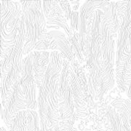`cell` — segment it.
<instances>
[{"instance_id":"cell-10","label":"cell","mask_w":131,"mask_h":131,"mask_svg":"<svg viewBox=\"0 0 131 131\" xmlns=\"http://www.w3.org/2000/svg\"><path fill=\"white\" fill-rule=\"evenodd\" d=\"M9 131H28L26 110H22L19 112L15 118Z\"/></svg>"},{"instance_id":"cell-12","label":"cell","mask_w":131,"mask_h":131,"mask_svg":"<svg viewBox=\"0 0 131 131\" xmlns=\"http://www.w3.org/2000/svg\"><path fill=\"white\" fill-rule=\"evenodd\" d=\"M26 111L28 131H40L39 114L35 110L26 109Z\"/></svg>"},{"instance_id":"cell-1","label":"cell","mask_w":131,"mask_h":131,"mask_svg":"<svg viewBox=\"0 0 131 131\" xmlns=\"http://www.w3.org/2000/svg\"><path fill=\"white\" fill-rule=\"evenodd\" d=\"M23 14L26 28V42L23 50L24 56H27L34 50V46L42 31L47 29V23L43 10L38 9L34 5V1L32 2V5L28 11Z\"/></svg>"},{"instance_id":"cell-15","label":"cell","mask_w":131,"mask_h":131,"mask_svg":"<svg viewBox=\"0 0 131 131\" xmlns=\"http://www.w3.org/2000/svg\"><path fill=\"white\" fill-rule=\"evenodd\" d=\"M77 11H73L71 15V32L79 33L80 30V17Z\"/></svg>"},{"instance_id":"cell-7","label":"cell","mask_w":131,"mask_h":131,"mask_svg":"<svg viewBox=\"0 0 131 131\" xmlns=\"http://www.w3.org/2000/svg\"><path fill=\"white\" fill-rule=\"evenodd\" d=\"M63 66V58L59 51L54 50L50 52V63L47 66V71L45 75V78L50 80L54 75L61 73Z\"/></svg>"},{"instance_id":"cell-5","label":"cell","mask_w":131,"mask_h":131,"mask_svg":"<svg viewBox=\"0 0 131 131\" xmlns=\"http://www.w3.org/2000/svg\"><path fill=\"white\" fill-rule=\"evenodd\" d=\"M122 120L127 131H131V101L130 99L117 98L111 103Z\"/></svg>"},{"instance_id":"cell-20","label":"cell","mask_w":131,"mask_h":131,"mask_svg":"<svg viewBox=\"0 0 131 131\" xmlns=\"http://www.w3.org/2000/svg\"><path fill=\"white\" fill-rule=\"evenodd\" d=\"M1 131H7V130L5 129L4 127L2 126V127H1Z\"/></svg>"},{"instance_id":"cell-21","label":"cell","mask_w":131,"mask_h":131,"mask_svg":"<svg viewBox=\"0 0 131 131\" xmlns=\"http://www.w3.org/2000/svg\"><path fill=\"white\" fill-rule=\"evenodd\" d=\"M74 131H79V130H78V129H77V127H74Z\"/></svg>"},{"instance_id":"cell-4","label":"cell","mask_w":131,"mask_h":131,"mask_svg":"<svg viewBox=\"0 0 131 131\" xmlns=\"http://www.w3.org/2000/svg\"><path fill=\"white\" fill-rule=\"evenodd\" d=\"M46 34L48 39H52L56 42L62 58L68 59L71 62L76 58L71 48L70 42L69 41L66 34L61 32L59 30H52L47 31Z\"/></svg>"},{"instance_id":"cell-16","label":"cell","mask_w":131,"mask_h":131,"mask_svg":"<svg viewBox=\"0 0 131 131\" xmlns=\"http://www.w3.org/2000/svg\"><path fill=\"white\" fill-rule=\"evenodd\" d=\"M58 4L60 5L61 9L63 10V12L65 14L66 18L67 19V20H70L72 10H71V8L70 7L69 1H67V0H58Z\"/></svg>"},{"instance_id":"cell-8","label":"cell","mask_w":131,"mask_h":131,"mask_svg":"<svg viewBox=\"0 0 131 131\" xmlns=\"http://www.w3.org/2000/svg\"><path fill=\"white\" fill-rule=\"evenodd\" d=\"M60 93L58 97V103L63 101L62 95L70 87V61L68 59L63 58V66L60 75Z\"/></svg>"},{"instance_id":"cell-13","label":"cell","mask_w":131,"mask_h":131,"mask_svg":"<svg viewBox=\"0 0 131 131\" xmlns=\"http://www.w3.org/2000/svg\"><path fill=\"white\" fill-rule=\"evenodd\" d=\"M88 116H89V112H88L87 104H84V105L75 104L74 117L76 120H78V119L84 120L88 117Z\"/></svg>"},{"instance_id":"cell-11","label":"cell","mask_w":131,"mask_h":131,"mask_svg":"<svg viewBox=\"0 0 131 131\" xmlns=\"http://www.w3.org/2000/svg\"><path fill=\"white\" fill-rule=\"evenodd\" d=\"M70 43L75 56L78 59L80 63L82 64L85 61V58L82 54V48L80 46L79 33L72 32V37L71 39Z\"/></svg>"},{"instance_id":"cell-18","label":"cell","mask_w":131,"mask_h":131,"mask_svg":"<svg viewBox=\"0 0 131 131\" xmlns=\"http://www.w3.org/2000/svg\"><path fill=\"white\" fill-rule=\"evenodd\" d=\"M42 8H43V13L45 16V18L47 19L49 17V15L51 11L52 0L42 1Z\"/></svg>"},{"instance_id":"cell-9","label":"cell","mask_w":131,"mask_h":131,"mask_svg":"<svg viewBox=\"0 0 131 131\" xmlns=\"http://www.w3.org/2000/svg\"><path fill=\"white\" fill-rule=\"evenodd\" d=\"M34 53L33 52L27 55L24 58L22 61L21 66V72H20V84H22L25 81L34 78Z\"/></svg>"},{"instance_id":"cell-17","label":"cell","mask_w":131,"mask_h":131,"mask_svg":"<svg viewBox=\"0 0 131 131\" xmlns=\"http://www.w3.org/2000/svg\"><path fill=\"white\" fill-rule=\"evenodd\" d=\"M76 121L74 119H63L59 124L60 131H74V124Z\"/></svg>"},{"instance_id":"cell-6","label":"cell","mask_w":131,"mask_h":131,"mask_svg":"<svg viewBox=\"0 0 131 131\" xmlns=\"http://www.w3.org/2000/svg\"><path fill=\"white\" fill-rule=\"evenodd\" d=\"M23 90L26 100L27 109L35 110L38 108L37 100V84L35 83L34 78H31L25 81L20 84Z\"/></svg>"},{"instance_id":"cell-3","label":"cell","mask_w":131,"mask_h":131,"mask_svg":"<svg viewBox=\"0 0 131 131\" xmlns=\"http://www.w3.org/2000/svg\"><path fill=\"white\" fill-rule=\"evenodd\" d=\"M23 14L21 5L18 1H1V26L5 28V32L9 34L20 22Z\"/></svg>"},{"instance_id":"cell-2","label":"cell","mask_w":131,"mask_h":131,"mask_svg":"<svg viewBox=\"0 0 131 131\" xmlns=\"http://www.w3.org/2000/svg\"><path fill=\"white\" fill-rule=\"evenodd\" d=\"M20 79H18L13 85L7 95V101L3 107L2 119L9 130L19 112L27 109L26 97L20 85Z\"/></svg>"},{"instance_id":"cell-19","label":"cell","mask_w":131,"mask_h":131,"mask_svg":"<svg viewBox=\"0 0 131 131\" xmlns=\"http://www.w3.org/2000/svg\"><path fill=\"white\" fill-rule=\"evenodd\" d=\"M52 131H60L59 125H58V126L56 127H55V128H54V129H53V130H52Z\"/></svg>"},{"instance_id":"cell-14","label":"cell","mask_w":131,"mask_h":131,"mask_svg":"<svg viewBox=\"0 0 131 131\" xmlns=\"http://www.w3.org/2000/svg\"><path fill=\"white\" fill-rule=\"evenodd\" d=\"M130 5V1H125V0H121L118 1L116 2V11L118 17L122 20L125 16V14L126 13L127 9Z\"/></svg>"}]
</instances>
